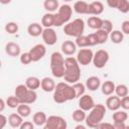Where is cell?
<instances>
[{"mask_svg": "<svg viewBox=\"0 0 129 129\" xmlns=\"http://www.w3.org/2000/svg\"><path fill=\"white\" fill-rule=\"evenodd\" d=\"M42 40L44 41L45 44L47 45H53L56 40H57V35H56V32L53 28L51 27H47V28H44L43 31H42Z\"/></svg>", "mask_w": 129, "mask_h": 129, "instance_id": "obj_9", "label": "cell"}, {"mask_svg": "<svg viewBox=\"0 0 129 129\" xmlns=\"http://www.w3.org/2000/svg\"><path fill=\"white\" fill-rule=\"evenodd\" d=\"M93 57L94 53L91 48H82L78 51L76 58L81 66H88L93 62Z\"/></svg>", "mask_w": 129, "mask_h": 129, "instance_id": "obj_8", "label": "cell"}, {"mask_svg": "<svg viewBox=\"0 0 129 129\" xmlns=\"http://www.w3.org/2000/svg\"><path fill=\"white\" fill-rule=\"evenodd\" d=\"M109 52L105 49H99L94 53L93 63L97 69H103L109 61Z\"/></svg>", "mask_w": 129, "mask_h": 129, "instance_id": "obj_7", "label": "cell"}, {"mask_svg": "<svg viewBox=\"0 0 129 129\" xmlns=\"http://www.w3.org/2000/svg\"><path fill=\"white\" fill-rule=\"evenodd\" d=\"M106 106L103 104H97L93 109L90 110L89 115L86 117V126L89 128H97L99 123H101L106 114Z\"/></svg>", "mask_w": 129, "mask_h": 129, "instance_id": "obj_3", "label": "cell"}, {"mask_svg": "<svg viewBox=\"0 0 129 129\" xmlns=\"http://www.w3.org/2000/svg\"><path fill=\"white\" fill-rule=\"evenodd\" d=\"M12 0H0V3L3 4V5H6V4H9Z\"/></svg>", "mask_w": 129, "mask_h": 129, "instance_id": "obj_53", "label": "cell"}, {"mask_svg": "<svg viewBox=\"0 0 129 129\" xmlns=\"http://www.w3.org/2000/svg\"><path fill=\"white\" fill-rule=\"evenodd\" d=\"M73 87L75 89V92H76V98H80L81 96H83L85 94V91H86V85L82 84V83H75L73 84Z\"/></svg>", "mask_w": 129, "mask_h": 129, "instance_id": "obj_37", "label": "cell"}, {"mask_svg": "<svg viewBox=\"0 0 129 129\" xmlns=\"http://www.w3.org/2000/svg\"><path fill=\"white\" fill-rule=\"evenodd\" d=\"M121 108L124 110H129V95L121 98Z\"/></svg>", "mask_w": 129, "mask_h": 129, "instance_id": "obj_45", "label": "cell"}, {"mask_svg": "<svg viewBox=\"0 0 129 129\" xmlns=\"http://www.w3.org/2000/svg\"><path fill=\"white\" fill-rule=\"evenodd\" d=\"M121 107V98L116 96H110L106 100V108L111 111H117Z\"/></svg>", "mask_w": 129, "mask_h": 129, "instance_id": "obj_12", "label": "cell"}, {"mask_svg": "<svg viewBox=\"0 0 129 129\" xmlns=\"http://www.w3.org/2000/svg\"><path fill=\"white\" fill-rule=\"evenodd\" d=\"M43 7L47 12H54L56 10H58L59 8V4L57 0H44L43 2Z\"/></svg>", "mask_w": 129, "mask_h": 129, "instance_id": "obj_29", "label": "cell"}, {"mask_svg": "<svg viewBox=\"0 0 129 129\" xmlns=\"http://www.w3.org/2000/svg\"><path fill=\"white\" fill-rule=\"evenodd\" d=\"M64 2H70V1H73V0H63Z\"/></svg>", "mask_w": 129, "mask_h": 129, "instance_id": "obj_55", "label": "cell"}, {"mask_svg": "<svg viewBox=\"0 0 129 129\" xmlns=\"http://www.w3.org/2000/svg\"><path fill=\"white\" fill-rule=\"evenodd\" d=\"M121 29L124 34H129V20H124L121 24Z\"/></svg>", "mask_w": 129, "mask_h": 129, "instance_id": "obj_46", "label": "cell"}, {"mask_svg": "<svg viewBox=\"0 0 129 129\" xmlns=\"http://www.w3.org/2000/svg\"><path fill=\"white\" fill-rule=\"evenodd\" d=\"M40 88L42 89V91L49 93V92H53L55 89V83L51 78L45 77L41 80V84H40Z\"/></svg>", "mask_w": 129, "mask_h": 129, "instance_id": "obj_18", "label": "cell"}, {"mask_svg": "<svg viewBox=\"0 0 129 129\" xmlns=\"http://www.w3.org/2000/svg\"><path fill=\"white\" fill-rule=\"evenodd\" d=\"M31 61H32V57H31L29 51L28 52H23V53L20 54V62L22 64H29Z\"/></svg>", "mask_w": 129, "mask_h": 129, "instance_id": "obj_42", "label": "cell"}, {"mask_svg": "<svg viewBox=\"0 0 129 129\" xmlns=\"http://www.w3.org/2000/svg\"><path fill=\"white\" fill-rule=\"evenodd\" d=\"M85 30V22L81 18H76L75 20L68 22L63 26V32L68 36L72 37H78L83 35Z\"/></svg>", "mask_w": 129, "mask_h": 129, "instance_id": "obj_4", "label": "cell"}, {"mask_svg": "<svg viewBox=\"0 0 129 129\" xmlns=\"http://www.w3.org/2000/svg\"><path fill=\"white\" fill-rule=\"evenodd\" d=\"M52 98L55 103L62 104V103H66L67 101L76 99V92L74 87L71 86L69 83L60 82L55 86Z\"/></svg>", "mask_w": 129, "mask_h": 129, "instance_id": "obj_1", "label": "cell"}, {"mask_svg": "<svg viewBox=\"0 0 129 129\" xmlns=\"http://www.w3.org/2000/svg\"><path fill=\"white\" fill-rule=\"evenodd\" d=\"M41 25L44 28L54 26V14L52 12H46L41 18Z\"/></svg>", "mask_w": 129, "mask_h": 129, "instance_id": "obj_23", "label": "cell"}, {"mask_svg": "<svg viewBox=\"0 0 129 129\" xmlns=\"http://www.w3.org/2000/svg\"><path fill=\"white\" fill-rule=\"evenodd\" d=\"M109 38L111 39V41L115 44L121 43L124 39V33L120 30H112L109 34Z\"/></svg>", "mask_w": 129, "mask_h": 129, "instance_id": "obj_28", "label": "cell"}, {"mask_svg": "<svg viewBox=\"0 0 129 129\" xmlns=\"http://www.w3.org/2000/svg\"><path fill=\"white\" fill-rule=\"evenodd\" d=\"M20 104H21L20 100H19L15 95H14V96H9V97L7 98V100H6V105H7L9 108H11V109L17 108Z\"/></svg>", "mask_w": 129, "mask_h": 129, "instance_id": "obj_36", "label": "cell"}, {"mask_svg": "<svg viewBox=\"0 0 129 129\" xmlns=\"http://www.w3.org/2000/svg\"><path fill=\"white\" fill-rule=\"evenodd\" d=\"M36 99H37V94H36V92H35L34 90H30V89H29L23 103L28 104V105H29V104H33V103L36 101Z\"/></svg>", "mask_w": 129, "mask_h": 129, "instance_id": "obj_39", "label": "cell"}, {"mask_svg": "<svg viewBox=\"0 0 129 129\" xmlns=\"http://www.w3.org/2000/svg\"><path fill=\"white\" fill-rule=\"evenodd\" d=\"M18 24L17 23H15V22H8V23H6V25H5V27H4V29H5V31L7 32V33H9V34H14V33H16L17 31H18Z\"/></svg>", "mask_w": 129, "mask_h": 129, "instance_id": "obj_40", "label": "cell"}, {"mask_svg": "<svg viewBox=\"0 0 129 129\" xmlns=\"http://www.w3.org/2000/svg\"><path fill=\"white\" fill-rule=\"evenodd\" d=\"M73 9L69 4H63L59 6L57 12L54 14V26L59 27L63 24H67L72 17Z\"/></svg>", "mask_w": 129, "mask_h": 129, "instance_id": "obj_5", "label": "cell"}, {"mask_svg": "<svg viewBox=\"0 0 129 129\" xmlns=\"http://www.w3.org/2000/svg\"><path fill=\"white\" fill-rule=\"evenodd\" d=\"M128 92H129L128 91V87L126 85H124V84H119L115 88V93L120 98H123V97L127 96L128 95Z\"/></svg>", "mask_w": 129, "mask_h": 129, "instance_id": "obj_35", "label": "cell"}, {"mask_svg": "<svg viewBox=\"0 0 129 129\" xmlns=\"http://www.w3.org/2000/svg\"><path fill=\"white\" fill-rule=\"evenodd\" d=\"M115 88L116 86L112 81H105L101 85V91L105 96H111L115 92Z\"/></svg>", "mask_w": 129, "mask_h": 129, "instance_id": "obj_20", "label": "cell"}, {"mask_svg": "<svg viewBox=\"0 0 129 129\" xmlns=\"http://www.w3.org/2000/svg\"><path fill=\"white\" fill-rule=\"evenodd\" d=\"M87 23H88V26L92 29H100L102 28V24H103V19H101L100 17L98 16H91L88 18L87 20Z\"/></svg>", "mask_w": 129, "mask_h": 129, "instance_id": "obj_24", "label": "cell"}, {"mask_svg": "<svg viewBox=\"0 0 129 129\" xmlns=\"http://www.w3.org/2000/svg\"><path fill=\"white\" fill-rule=\"evenodd\" d=\"M64 67H66V73L63 77L64 81L69 84H75L79 82L81 78V69L77 58L73 56L67 57L64 59Z\"/></svg>", "mask_w": 129, "mask_h": 129, "instance_id": "obj_2", "label": "cell"}, {"mask_svg": "<svg viewBox=\"0 0 129 129\" xmlns=\"http://www.w3.org/2000/svg\"><path fill=\"white\" fill-rule=\"evenodd\" d=\"M98 129H104V128H109V129H113L114 128V125L113 124H110V123H104L103 121L101 123H99V125L97 126Z\"/></svg>", "mask_w": 129, "mask_h": 129, "instance_id": "obj_48", "label": "cell"}, {"mask_svg": "<svg viewBox=\"0 0 129 129\" xmlns=\"http://www.w3.org/2000/svg\"><path fill=\"white\" fill-rule=\"evenodd\" d=\"M8 119L6 118V116H4L3 114H0V129H3L7 123Z\"/></svg>", "mask_w": 129, "mask_h": 129, "instance_id": "obj_49", "label": "cell"}, {"mask_svg": "<svg viewBox=\"0 0 129 129\" xmlns=\"http://www.w3.org/2000/svg\"><path fill=\"white\" fill-rule=\"evenodd\" d=\"M95 105L96 104L94 102V99L90 95L84 94L83 96H81L79 98V107L81 109H83L84 111H90L91 109L94 108Z\"/></svg>", "mask_w": 129, "mask_h": 129, "instance_id": "obj_11", "label": "cell"}, {"mask_svg": "<svg viewBox=\"0 0 129 129\" xmlns=\"http://www.w3.org/2000/svg\"><path fill=\"white\" fill-rule=\"evenodd\" d=\"M101 85H102L101 80L96 76H92V77L88 78L87 81H86V88L89 91H92V92L98 90L101 87Z\"/></svg>", "mask_w": 129, "mask_h": 129, "instance_id": "obj_16", "label": "cell"}, {"mask_svg": "<svg viewBox=\"0 0 129 129\" xmlns=\"http://www.w3.org/2000/svg\"><path fill=\"white\" fill-rule=\"evenodd\" d=\"M89 4L84 0H79L74 4V10L78 14H88Z\"/></svg>", "mask_w": 129, "mask_h": 129, "instance_id": "obj_22", "label": "cell"}, {"mask_svg": "<svg viewBox=\"0 0 129 129\" xmlns=\"http://www.w3.org/2000/svg\"><path fill=\"white\" fill-rule=\"evenodd\" d=\"M29 53L32 57V61H38L40 60L46 53V48L43 44L41 43H38V44H35L34 46H32L29 50Z\"/></svg>", "mask_w": 129, "mask_h": 129, "instance_id": "obj_10", "label": "cell"}, {"mask_svg": "<svg viewBox=\"0 0 129 129\" xmlns=\"http://www.w3.org/2000/svg\"><path fill=\"white\" fill-rule=\"evenodd\" d=\"M16 109H17V113L21 115L23 118L28 117L31 113V108L28 106V104H25V103H21Z\"/></svg>", "mask_w": 129, "mask_h": 129, "instance_id": "obj_31", "label": "cell"}, {"mask_svg": "<svg viewBox=\"0 0 129 129\" xmlns=\"http://www.w3.org/2000/svg\"><path fill=\"white\" fill-rule=\"evenodd\" d=\"M64 64V58L62 54L58 51H54L50 55V67H55V66H62Z\"/></svg>", "mask_w": 129, "mask_h": 129, "instance_id": "obj_25", "label": "cell"}, {"mask_svg": "<svg viewBox=\"0 0 129 129\" xmlns=\"http://www.w3.org/2000/svg\"><path fill=\"white\" fill-rule=\"evenodd\" d=\"M75 128H76V129H85L86 126H84V125H77Z\"/></svg>", "mask_w": 129, "mask_h": 129, "instance_id": "obj_54", "label": "cell"}, {"mask_svg": "<svg viewBox=\"0 0 129 129\" xmlns=\"http://www.w3.org/2000/svg\"><path fill=\"white\" fill-rule=\"evenodd\" d=\"M128 118V115L125 111H120V110H117L113 113V116H112V119L114 122H125Z\"/></svg>", "mask_w": 129, "mask_h": 129, "instance_id": "obj_33", "label": "cell"}, {"mask_svg": "<svg viewBox=\"0 0 129 129\" xmlns=\"http://www.w3.org/2000/svg\"><path fill=\"white\" fill-rule=\"evenodd\" d=\"M117 9L121 13H127V12H129V1L128 0H119Z\"/></svg>", "mask_w": 129, "mask_h": 129, "instance_id": "obj_41", "label": "cell"}, {"mask_svg": "<svg viewBox=\"0 0 129 129\" xmlns=\"http://www.w3.org/2000/svg\"><path fill=\"white\" fill-rule=\"evenodd\" d=\"M42 31H43V28H42V25L37 23V22H33L31 24L28 25L27 27V32L30 36L32 37H37L39 35L42 34Z\"/></svg>", "mask_w": 129, "mask_h": 129, "instance_id": "obj_17", "label": "cell"}, {"mask_svg": "<svg viewBox=\"0 0 129 129\" xmlns=\"http://www.w3.org/2000/svg\"><path fill=\"white\" fill-rule=\"evenodd\" d=\"M95 34L97 35V38H98V42L99 44H102V43H105L107 41V39L109 38V33L106 32L104 29L100 28V29H97Z\"/></svg>", "mask_w": 129, "mask_h": 129, "instance_id": "obj_34", "label": "cell"}, {"mask_svg": "<svg viewBox=\"0 0 129 129\" xmlns=\"http://www.w3.org/2000/svg\"><path fill=\"white\" fill-rule=\"evenodd\" d=\"M50 70H51V74H52L53 77L58 78V79L64 77V73H66V67H64V64L50 67Z\"/></svg>", "mask_w": 129, "mask_h": 129, "instance_id": "obj_32", "label": "cell"}, {"mask_svg": "<svg viewBox=\"0 0 129 129\" xmlns=\"http://www.w3.org/2000/svg\"><path fill=\"white\" fill-rule=\"evenodd\" d=\"M61 51L66 55H73L77 51V44L72 40H64L61 43Z\"/></svg>", "mask_w": 129, "mask_h": 129, "instance_id": "obj_14", "label": "cell"}, {"mask_svg": "<svg viewBox=\"0 0 129 129\" xmlns=\"http://www.w3.org/2000/svg\"><path fill=\"white\" fill-rule=\"evenodd\" d=\"M43 127L44 129H66L68 127V124L62 117L51 115L47 118L46 123Z\"/></svg>", "mask_w": 129, "mask_h": 129, "instance_id": "obj_6", "label": "cell"}, {"mask_svg": "<svg viewBox=\"0 0 129 129\" xmlns=\"http://www.w3.org/2000/svg\"><path fill=\"white\" fill-rule=\"evenodd\" d=\"M5 105H6V101H4V99H1L0 100V113L3 112V110L5 108Z\"/></svg>", "mask_w": 129, "mask_h": 129, "instance_id": "obj_52", "label": "cell"}, {"mask_svg": "<svg viewBox=\"0 0 129 129\" xmlns=\"http://www.w3.org/2000/svg\"><path fill=\"white\" fill-rule=\"evenodd\" d=\"M8 123L12 128H20L23 123V117L18 113H12L8 117Z\"/></svg>", "mask_w": 129, "mask_h": 129, "instance_id": "obj_19", "label": "cell"}, {"mask_svg": "<svg viewBox=\"0 0 129 129\" xmlns=\"http://www.w3.org/2000/svg\"><path fill=\"white\" fill-rule=\"evenodd\" d=\"M114 128L116 129H125L127 126L125 125V122H114Z\"/></svg>", "mask_w": 129, "mask_h": 129, "instance_id": "obj_51", "label": "cell"}, {"mask_svg": "<svg viewBox=\"0 0 129 129\" xmlns=\"http://www.w3.org/2000/svg\"><path fill=\"white\" fill-rule=\"evenodd\" d=\"M102 29H104L106 32H108V33L110 34V32L113 30V23H112V21L109 20V19H105V20H103Z\"/></svg>", "mask_w": 129, "mask_h": 129, "instance_id": "obj_43", "label": "cell"}, {"mask_svg": "<svg viewBox=\"0 0 129 129\" xmlns=\"http://www.w3.org/2000/svg\"><path fill=\"white\" fill-rule=\"evenodd\" d=\"M104 11V5L100 1H94L89 4V9H88V14L90 15H100Z\"/></svg>", "mask_w": 129, "mask_h": 129, "instance_id": "obj_13", "label": "cell"}, {"mask_svg": "<svg viewBox=\"0 0 129 129\" xmlns=\"http://www.w3.org/2000/svg\"><path fill=\"white\" fill-rule=\"evenodd\" d=\"M46 120H47V117H46L45 113H44V112H41V111L36 112V113L33 115V117H32L33 123H34L36 126H39V127H40V126H44L45 123H46Z\"/></svg>", "mask_w": 129, "mask_h": 129, "instance_id": "obj_26", "label": "cell"}, {"mask_svg": "<svg viewBox=\"0 0 129 129\" xmlns=\"http://www.w3.org/2000/svg\"><path fill=\"white\" fill-rule=\"evenodd\" d=\"M76 44L79 47H88V46H90L88 35H84L83 34L81 36L76 37Z\"/></svg>", "mask_w": 129, "mask_h": 129, "instance_id": "obj_38", "label": "cell"}, {"mask_svg": "<svg viewBox=\"0 0 129 129\" xmlns=\"http://www.w3.org/2000/svg\"><path fill=\"white\" fill-rule=\"evenodd\" d=\"M106 1H107V4H108V6L110 8H116L117 9L119 0H106Z\"/></svg>", "mask_w": 129, "mask_h": 129, "instance_id": "obj_50", "label": "cell"}, {"mask_svg": "<svg viewBox=\"0 0 129 129\" xmlns=\"http://www.w3.org/2000/svg\"><path fill=\"white\" fill-rule=\"evenodd\" d=\"M34 123L30 121H23V123L20 126V129H33L34 128Z\"/></svg>", "mask_w": 129, "mask_h": 129, "instance_id": "obj_47", "label": "cell"}, {"mask_svg": "<svg viewBox=\"0 0 129 129\" xmlns=\"http://www.w3.org/2000/svg\"><path fill=\"white\" fill-rule=\"evenodd\" d=\"M40 84H41V81H40L37 77H28V78L25 80V85H26L27 88L30 89V90L36 91V90L40 87Z\"/></svg>", "mask_w": 129, "mask_h": 129, "instance_id": "obj_27", "label": "cell"}, {"mask_svg": "<svg viewBox=\"0 0 129 129\" xmlns=\"http://www.w3.org/2000/svg\"><path fill=\"white\" fill-rule=\"evenodd\" d=\"M5 51H6V53L8 55L13 56V57L18 56V55L21 54L20 53V51H21L20 46L16 42H8V43H6V45H5Z\"/></svg>", "mask_w": 129, "mask_h": 129, "instance_id": "obj_15", "label": "cell"}, {"mask_svg": "<svg viewBox=\"0 0 129 129\" xmlns=\"http://www.w3.org/2000/svg\"><path fill=\"white\" fill-rule=\"evenodd\" d=\"M72 117H73V120H74V121H76V122H78V123H82L83 121L86 120V117H87L86 111H84L83 109L79 108V109H77V110H75V111L73 112Z\"/></svg>", "mask_w": 129, "mask_h": 129, "instance_id": "obj_30", "label": "cell"}, {"mask_svg": "<svg viewBox=\"0 0 129 129\" xmlns=\"http://www.w3.org/2000/svg\"><path fill=\"white\" fill-rule=\"evenodd\" d=\"M28 90H29V89L27 88L26 85H23V84L18 85V86L15 88L14 95L20 100L21 103H23V102H24V99H25V97H26V95H27Z\"/></svg>", "mask_w": 129, "mask_h": 129, "instance_id": "obj_21", "label": "cell"}, {"mask_svg": "<svg viewBox=\"0 0 129 129\" xmlns=\"http://www.w3.org/2000/svg\"><path fill=\"white\" fill-rule=\"evenodd\" d=\"M88 38H89V43H90V46H93V45H96V44H99L98 42V38H97V35L94 33H91L88 35Z\"/></svg>", "mask_w": 129, "mask_h": 129, "instance_id": "obj_44", "label": "cell"}]
</instances>
